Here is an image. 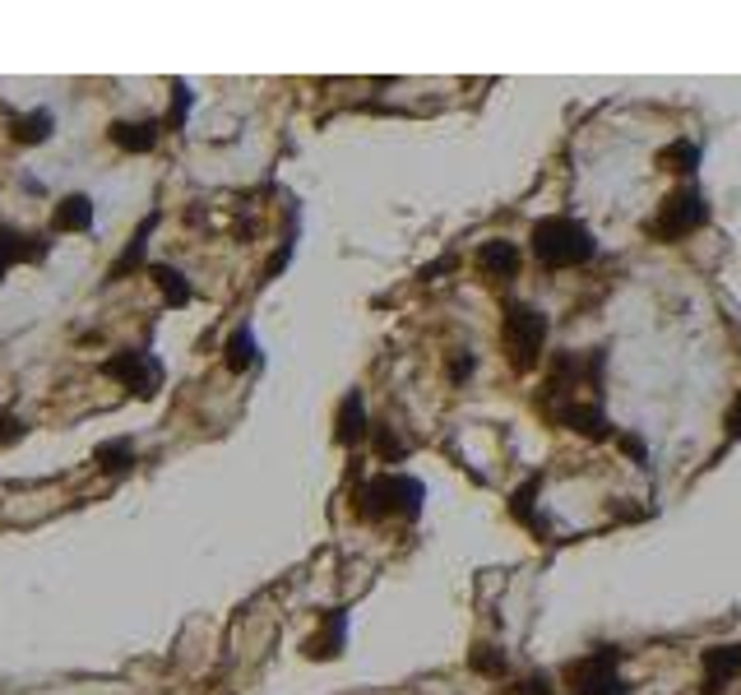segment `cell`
<instances>
[{
  "label": "cell",
  "instance_id": "6da1fadb",
  "mask_svg": "<svg viewBox=\"0 0 741 695\" xmlns=\"http://www.w3.org/2000/svg\"><path fill=\"white\" fill-rule=\"evenodd\" d=\"M602 371H608V348H584V353H557L551 357V371L538 390V408H565V404H579V394H593L602 390Z\"/></svg>",
  "mask_w": 741,
  "mask_h": 695
},
{
  "label": "cell",
  "instance_id": "7a4b0ae2",
  "mask_svg": "<svg viewBox=\"0 0 741 695\" xmlns=\"http://www.w3.org/2000/svg\"><path fill=\"white\" fill-rule=\"evenodd\" d=\"M528 251H533V260H538V265H547V269H579V265H589V260L598 255V241H593V232L584 228L579 218L547 214V218L533 223Z\"/></svg>",
  "mask_w": 741,
  "mask_h": 695
},
{
  "label": "cell",
  "instance_id": "3957f363",
  "mask_svg": "<svg viewBox=\"0 0 741 695\" xmlns=\"http://www.w3.org/2000/svg\"><path fill=\"white\" fill-rule=\"evenodd\" d=\"M422 501H426V486L408 473H375L357 486L353 506L361 519L381 525V519H418L422 515Z\"/></svg>",
  "mask_w": 741,
  "mask_h": 695
},
{
  "label": "cell",
  "instance_id": "277c9868",
  "mask_svg": "<svg viewBox=\"0 0 741 695\" xmlns=\"http://www.w3.org/2000/svg\"><path fill=\"white\" fill-rule=\"evenodd\" d=\"M547 334H551V325H547V316L538 306H528V302H506L501 306V348H506V362L520 376H528L542 362Z\"/></svg>",
  "mask_w": 741,
  "mask_h": 695
},
{
  "label": "cell",
  "instance_id": "5b68a950",
  "mask_svg": "<svg viewBox=\"0 0 741 695\" xmlns=\"http://www.w3.org/2000/svg\"><path fill=\"white\" fill-rule=\"evenodd\" d=\"M704 223H710V200H704V190L700 186H677V190H667L659 214L649 218V237L653 241H681V237L700 232Z\"/></svg>",
  "mask_w": 741,
  "mask_h": 695
},
{
  "label": "cell",
  "instance_id": "8992f818",
  "mask_svg": "<svg viewBox=\"0 0 741 695\" xmlns=\"http://www.w3.org/2000/svg\"><path fill=\"white\" fill-rule=\"evenodd\" d=\"M616 668H622V649L602 645L565 664V686H571V695H630V686L622 682Z\"/></svg>",
  "mask_w": 741,
  "mask_h": 695
},
{
  "label": "cell",
  "instance_id": "52a82bcc",
  "mask_svg": "<svg viewBox=\"0 0 741 695\" xmlns=\"http://www.w3.org/2000/svg\"><path fill=\"white\" fill-rule=\"evenodd\" d=\"M102 376H112L130 394L149 399V394H158V386H163L167 371H163V362L153 357V353H144V348H130V353H116V357L102 362Z\"/></svg>",
  "mask_w": 741,
  "mask_h": 695
},
{
  "label": "cell",
  "instance_id": "ba28073f",
  "mask_svg": "<svg viewBox=\"0 0 741 695\" xmlns=\"http://www.w3.org/2000/svg\"><path fill=\"white\" fill-rule=\"evenodd\" d=\"M557 427H571V431H579L584 441H616L622 431L612 427V417H608V408H602V399H579V404H565V408H551L547 413Z\"/></svg>",
  "mask_w": 741,
  "mask_h": 695
},
{
  "label": "cell",
  "instance_id": "9c48e42d",
  "mask_svg": "<svg viewBox=\"0 0 741 695\" xmlns=\"http://www.w3.org/2000/svg\"><path fill=\"white\" fill-rule=\"evenodd\" d=\"M520 265H524V255L506 237L482 241V247H477V274L491 278V283H510V278H520Z\"/></svg>",
  "mask_w": 741,
  "mask_h": 695
},
{
  "label": "cell",
  "instance_id": "30bf717a",
  "mask_svg": "<svg viewBox=\"0 0 741 695\" xmlns=\"http://www.w3.org/2000/svg\"><path fill=\"white\" fill-rule=\"evenodd\" d=\"M700 664H704V691L700 695H723V691H728V682H737V677H741V640L704 649Z\"/></svg>",
  "mask_w": 741,
  "mask_h": 695
},
{
  "label": "cell",
  "instance_id": "8fae6325",
  "mask_svg": "<svg viewBox=\"0 0 741 695\" xmlns=\"http://www.w3.org/2000/svg\"><path fill=\"white\" fill-rule=\"evenodd\" d=\"M371 417H367V399H361V390H348L343 394V404H338V413H334V441L338 445H361L371 437Z\"/></svg>",
  "mask_w": 741,
  "mask_h": 695
},
{
  "label": "cell",
  "instance_id": "7c38bea8",
  "mask_svg": "<svg viewBox=\"0 0 741 695\" xmlns=\"http://www.w3.org/2000/svg\"><path fill=\"white\" fill-rule=\"evenodd\" d=\"M42 255H47V237L0 228V278H5L14 265H28V260H42Z\"/></svg>",
  "mask_w": 741,
  "mask_h": 695
},
{
  "label": "cell",
  "instance_id": "4fadbf2b",
  "mask_svg": "<svg viewBox=\"0 0 741 695\" xmlns=\"http://www.w3.org/2000/svg\"><path fill=\"white\" fill-rule=\"evenodd\" d=\"M153 228H158V214H149L140 228H135V237H130V247L116 255V265L107 269V278L112 283H120V278H130V274H144L153 260H149V237H153Z\"/></svg>",
  "mask_w": 741,
  "mask_h": 695
},
{
  "label": "cell",
  "instance_id": "5bb4252c",
  "mask_svg": "<svg viewBox=\"0 0 741 695\" xmlns=\"http://www.w3.org/2000/svg\"><path fill=\"white\" fill-rule=\"evenodd\" d=\"M158 135H163V121H112L107 126V139L120 153H153Z\"/></svg>",
  "mask_w": 741,
  "mask_h": 695
},
{
  "label": "cell",
  "instance_id": "9a60e30c",
  "mask_svg": "<svg viewBox=\"0 0 741 695\" xmlns=\"http://www.w3.org/2000/svg\"><path fill=\"white\" fill-rule=\"evenodd\" d=\"M343 640H348V612H338V607H334V612L320 617V631L306 640V654L324 664V658H334L343 649Z\"/></svg>",
  "mask_w": 741,
  "mask_h": 695
},
{
  "label": "cell",
  "instance_id": "2e32d148",
  "mask_svg": "<svg viewBox=\"0 0 741 695\" xmlns=\"http://www.w3.org/2000/svg\"><path fill=\"white\" fill-rule=\"evenodd\" d=\"M538 492H542V473H533L528 482L514 486V496H510V515H514V525H524V529H533L538 538H547V525L538 519Z\"/></svg>",
  "mask_w": 741,
  "mask_h": 695
},
{
  "label": "cell",
  "instance_id": "e0dca14e",
  "mask_svg": "<svg viewBox=\"0 0 741 695\" xmlns=\"http://www.w3.org/2000/svg\"><path fill=\"white\" fill-rule=\"evenodd\" d=\"M51 228L56 232H89L93 228V200L89 195H61L51 208Z\"/></svg>",
  "mask_w": 741,
  "mask_h": 695
},
{
  "label": "cell",
  "instance_id": "ac0fdd59",
  "mask_svg": "<svg viewBox=\"0 0 741 695\" xmlns=\"http://www.w3.org/2000/svg\"><path fill=\"white\" fill-rule=\"evenodd\" d=\"M260 343H255V334H251V325H241V329H232V339L222 343V367L228 371H251V367H260Z\"/></svg>",
  "mask_w": 741,
  "mask_h": 695
},
{
  "label": "cell",
  "instance_id": "d6986e66",
  "mask_svg": "<svg viewBox=\"0 0 741 695\" xmlns=\"http://www.w3.org/2000/svg\"><path fill=\"white\" fill-rule=\"evenodd\" d=\"M144 278H153V283H158V292H163L167 306H186V302L195 298L191 278H186L181 269H171V265H158V260H153V265L144 269Z\"/></svg>",
  "mask_w": 741,
  "mask_h": 695
},
{
  "label": "cell",
  "instance_id": "ffe728a7",
  "mask_svg": "<svg viewBox=\"0 0 741 695\" xmlns=\"http://www.w3.org/2000/svg\"><path fill=\"white\" fill-rule=\"evenodd\" d=\"M700 159H704V153H700L695 139H672L667 149H659V167L663 172H677V177H695Z\"/></svg>",
  "mask_w": 741,
  "mask_h": 695
},
{
  "label": "cell",
  "instance_id": "44dd1931",
  "mask_svg": "<svg viewBox=\"0 0 741 695\" xmlns=\"http://www.w3.org/2000/svg\"><path fill=\"white\" fill-rule=\"evenodd\" d=\"M93 464L102 468V473H112V478H126L140 459H135V445H130L126 437H116V441H102V445L93 450Z\"/></svg>",
  "mask_w": 741,
  "mask_h": 695
},
{
  "label": "cell",
  "instance_id": "7402d4cb",
  "mask_svg": "<svg viewBox=\"0 0 741 695\" xmlns=\"http://www.w3.org/2000/svg\"><path fill=\"white\" fill-rule=\"evenodd\" d=\"M469 668L477 672V677H496V682H501V677L510 672V658H506V649L496 645V640H477V645L469 649Z\"/></svg>",
  "mask_w": 741,
  "mask_h": 695
},
{
  "label": "cell",
  "instance_id": "603a6c76",
  "mask_svg": "<svg viewBox=\"0 0 741 695\" xmlns=\"http://www.w3.org/2000/svg\"><path fill=\"white\" fill-rule=\"evenodd\" d=\"M51 126H56V121H51V112L14 116V121H10V139H14V144H47V139H51Z\"/></svg>",
  "mask_w": 741,
  "mask_h": 695
},
{
  "label": "cell",
  "instance_id": "cb8c5ba5",
  "mask_svg": "<svg viewBox=\"0 0 741 695\" xmlns=\"http://www.w3.org/2000/svg\"><path fill=\"white\" fill-rule=\"evenodd\" d=\"M371 437H375V455H381V464H399L404 455H408V445L394 437V427L389 422H381V427H371Z\"/></svg>",
  "mask_w": 741,
  "mask_h": 695
},
{
  "label": "cell",
  "instance_id": "d4e9b609",
  "mask_svg": "<svg viewBox=\"0 0 741 695\" xmlns=\"http://www.w3.org/2000/svg\"><path fill=\"white\" fill-rule=\"evenodd\" d=\"M186 112H191V89H186V84H171V112L163 116V130H181Z\"/></svg>",
  "mask_w": 741,
  "mask_h": 695
},
{
  "label": "cell",
  "instance_id": "484cf974",
  "mask_svg": "<svg viewBox=\"0 0 741 695\" xmlns=\"http://www.w3.org/2000/svg\"><path fill=\"white\" fill-rule=\"evenodd\" d=\"M510 695H561V691L551 686L547 672H528V677H520V682L510 686Z\"/></svg>",
  "mask_w": 741,
  "mask_h": 695
},
{
  "label": "cell",
  "instance_id": "4316f807",
  "mask_svg": "<svg viewBox=\"0 0 741 695\" xmlns=\"http://www.w3.org/2000/svg\"><path fill=\"white\" fill-rule=\"evenodd\" d=\"M28 437V427H24V417H14V413H5L0 408V450H10V445H20Z\"/></svg>",
  "mask_w": 741,
  "mask_h": 695
},
{
  "label": "cell",
  "instance_id": "83f0119b",
  "mask_svg": "<svg viewBox=\"0 0 741 695\" xmlns=\"http://www.w3.org/2000/svg\"><path fill=\"white\" fill-rule=\"evenodd\" d=\"M616 441H622V450H626V455H630L635 464H644V459H649V445H644L640 437H635V431H622Z\"/></svg>",
  "mask_w": 741,
  "mask_h": 695
},
{
  "label": "cell",
  "instance_id": "f1b7e54d",
  "mask_svg": "<svg viewBox=\"0 0 741 695\" xmlns=\"http://www.w3.org/2000/svg\"><path fill=\"white\" fill-rule=\"evenodd\" d=\"M723 427H728V437H732V441H741V390H737V399H732L728 417H723Z\"/></svg>",
  "mask_w": 741,
  "mask_h": 695
},
{
  "label": "cell",
  "instance_id": "f546056e",
  "mask_svg": "<svg viewBox=\"0 0 741 695\" xmlns=\"http://www.w3.org/2000/svg\"><path fill=\"white\" fill-rule=\"evenodd\" d=\"M450 376L455 380H469L473 376V353H459V362H450Z\"/></svg>",
  "mask_w": 741,
  "mask_h": 695
}]
</instances>
